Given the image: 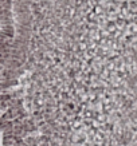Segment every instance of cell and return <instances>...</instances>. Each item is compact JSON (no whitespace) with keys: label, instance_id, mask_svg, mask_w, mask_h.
I'll list each match as a JSON object with an SVG mask.
<instances>
[{"label":"cell","instance_id":"1","mask_svg":"<svg viewBox=\"0 0 137 146\" xmlns=\"http://www.w3.org/2000/svg\"><path fill=\"white\" fill-rule=\"evenodd\" d=\"M7 3H8V0H0V15L4 12L5 7H7Z\"/></svg>","mask_w":137,"mask_h":146}]
</instances>
